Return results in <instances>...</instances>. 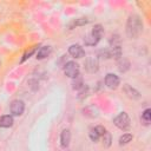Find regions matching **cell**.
Segmentation results:
<instances>
[{"label":"cell","mask_w":151,"mask_h":151,"mask_svg":"<svg viewBox=\"0 0 151 151\" xmlns=\"http://www.w3.org/2000/svg\"><path fill=\"white\" fill-rule=\"evenodd\" d=\"M143 31V21L139 15L132 14L129 17L126 22V34L131 39H136Z\"/></svg>","instance_id":"6da1fadb"},{"label":"cell","mask_w":151,"mask_h":151,"mask_svg":"<svg viewBox=\"0 0 151 151\" xmlns=\"http://www.w3.org/2000/svg\"><path fill=\"white\" fill-rule=\"evenodd\" d=\"M103 33H104L103 26H101L100 24L94 25L93 28H92V31H91L87 35L84 37V42H85V45H87V46H94V45H97V44L99 42L100 38L103 37Z\"/></svg>","instance_id":"7a4b0ae2"},{"label":"cell","mask_w":151,"mask_h":151,"mask_svg":"<svg viewBox=\"0 0 151 151\" xmlns=\"http://www.w3.org/2000/svg\"><path fill=\"white\" fill-rule=\"evenodd\" d=\"M113 124L120 130H127L130 127V117L126 112H120L113 119Z\"/></svg>","instance_id":"3957f363"},{"label":"cell","mask_w":151,"mask_h":151,"mask_svg":"<svg viewBox=\"0 0 151 151\" xmlns=\"http://www.w3.org/2000/svg\"><path fill=\"white\" fill-rule=\"evenodd\" d=\"M64 73L65 76L70 77V78H76L77 76H79V65L78 63L73 61V60H70L67 63L64 64Z\"/></svg>","instance_id":"277c9868"},{"label":"cell","mask_w":151,"mask_h":151,"mask_svg":"<svg viewBox=\"0 0 151 151\" xmlns=\"http://www.w3.org/2000/svg\"><path fill=\"white\" fill-rule=\"evenodd\" d=\"M99 68V61H98V58L97 57H87L86 60H85V70L88 72V73H96Z\"/></svg>","instance_id":"5b68a950"},{"label":"cell","mask_w":151,"mask_h":151,"mask_svg":"<svg viewBox=\"0 0 151 151\" xmlns=\"http://www.w3.org/2000/svg\"><path fill=\"white\" fill-rule=\"evenodd\" d=\"M9 110H11V113L13 116H21L25 111V103L20 99H15L11 103Z\"/></svg>","instance_id":"8992f818"},{"label":"cell","mask_w":151,"mask_h":151,"mask_svg":"<svg viewBox=\"0 0 151 151\" xmlns=\"http://www.w3.org/2000/svg\"><path fill=\"white\" fill-rule=\"evenodd\" d=\"M119 83H120V80H119L118 76H116L113 73H107L106 74V77H105V85L109 88H112V90L117 88L119 86Z\"/></svg>","instance_id":"52a82bcc"},{"label":"cell","mask_w":151,"mask_h":151,"mask_svg":"<svg viewBox=\"0 0 151 151\" xmlns=\"http://www.w3.org/2000/svg\"><path fill=\"white\" fill-rule=\"evenodd\" d=\"M68 53L71 54V57L76 58V59H80L83 57H85V51L84 48L78 45V44H74V45H71L70 48H68Z\"/></svg>","instance_id":"ba28073f"},{"label":"cell","mask_w":151,"mask_h":151,"mask_svg":"<svg viewBox=\"0 0 151 151\" xmlns=\"http://www.w3.org/2000/svg\"><path fill=\"white\" fill-rule=\"evenodd\" d=\"M123 91H124L125 94H126L129 98H131V99H139V98H140V93H139L136 88H133L132 86H130L129 84H125V85H124Z\"/></svg>","instance_id":"9c48e42d"},{"label":"cell","mask_w":151,"mask_h":151,"mask_svg":"<svg viewBox=\"0 0 151 151\" xmlns=\"http://www.w3.org/2000/svg\"><path fill=\"white\" fill-rule=\"evenodd\" d=\"M71 142V131L68 129H65L60 133V145L63 147H67Z\"/></svg>","instance_id":"30bf717a"},{"label":"cell","mask_w":151,"mask_h":151,"mask_svg":"<svg viewBox=\"0 0 151 151\" xmlns=\"http://www.w3.org/2000/svg\"><path fill=\"white\" fill-rule=\"evenodd\" d=\"M14 123L13 116L12 114H5L0 117V127H11Z\"/></svg>","instance_id":"8fae6325"},{"label":"cell","mask_w":151,"mask_h":151,"mask_svg":"<svg viewBox=\"0 0 151 151\" xmlns=\"http://www.w3.org/2000/svg\"><path fill=\"white\" fill-rule=\"evenodd\" d=\"M50 53H51V47L50 46H42V47H40L38 50V52L35 54V58L39 59V60H41V59L47 58L50 55Z\"/></svg>","instance_id":"7c38bea8"},{"label":"cell","mask_w":151,"mask_h":151,"mask_svg":"<svg viewBox=\"0 0 151 151\" xmlns=\"http://www.w3.org/2000/svg\"><path fill=\"white\" fill-rule=\"evenodd\" d=\"M117 66H118V70L120 72H126L129 68H130V61L126 59V58H119L118 61H117Z\"/></svg>","instance_id":"4fadbf2b"},{"label":"cell","mask_w":151,"mask_h":151,"mask_svg":"<svg viewBox=\"0 0 151 151\" xmlns=\"http://www.w3.org/2000/svg\"><path fill=\"white\" fill-rule=\"evenodd\" d=\"M110 51V58H114V59H119L122 58V48L120 46H112L109 48Z\"/></svg>","instance_id":"5bb4252c"},{"label":"cell","mask_w":151,"mask_h":151,"mask_svg":"<svg viewBox=\"0 0 151 151\" xmlns=\"http://www.w3.org/2000/svg\"><path fill=\"white\" fill-rule=\"evenodd\" d=\"M72 87L74 88V90H77V91H79L85 84H84V81H83V78L80 77V74L79 76H77L76 78H73V83H72Z\"/></svg>","instance_id":"9a60e30c"},{"label":"cell","mask_w":151,"mask_h":151,"mask_svg":"<svg viewBox=\"0 0 151 151\" xmlns=\"http://www.w3.org/2000/svg\"><path fill=\"white\" fill-rule=\"evenodd\" d=\"M132 140V134L131 133H124L119 137V145H126Z\"/></svg>","instance_id":"2e32d148"},{"label":"cell","mask_w":151,"mask_h":151,"mask_svg":"<svg viewBox=\"0 0 151 151\" xmlns=\"http://www.w3.org/2000/svg\"><path fill=\"white\" fill-rule=\"evenodd\" d=\"M103 145L105 146V147H109L110 145H111V142H112V137H111V133L110 132H105L103 136Z\"/></svg>","instance_id":"e0dca14e"},{"label":"cell","mask_w":151,"mask_h":151,"mask_svg":"<svg viewBox=\"0 0 151 151\" xmlns=\"http://www.w3.org/2000/svg\"><path fill=\"white\" fill-rule=\"evenodd\" d=\"M88 137H90V139H91L92 142H98V140H99V138H100V136H99V133L97 132L96 127H92V129H90V132H88Z\"/></svg>","instance_id":"ac0fdd59"},{"label":"cell","mask_w":151,"mask_h":151,"mask_svg":"<svg viewBox=\"0 0 151 151\" xmlns=\"http://www.w3.org/2000/svg\"><path fill=\"white\" fill-rule=\"evenodd\" d=\"M142 119H143L144 124H149L150 123V120H151V110L150 109H146L142 113Z\"/></svg>","instance_id":"d6986e66"},{"label":"cell","mask_w":151,"mask_h":151,"mask_svg":"<svg viewBox=\"0 0 151 151\" xmlns=\"http://www.w3.org/2000/svg\"><path fill=\"white\" fill-rule=\"evenodd\" d=\"M87 22H88V19H86V18H79V19H77V20L73 21L72 26H81V25H86Z\"/></svg>","instance_id":"ffe728a7"},{"label":"cell","mask_w":151,"mask_h":151,"mask_svg":"<svg viewBox=\"0 0 151 151\" xmlns=\"http://www.w3.org/2000/svg\"><path fill=\"white\" fill-rule=\"evenodd\" d=\"M35 50H37V47H32L29 51H27V52H26V53L22 55V58H21V61H25L27 58H29V57H31V55H32V54L35 52Z\"/></svg>","instance_id":"44dd1931"},{"label":"cell","mask_w":151,"mask_h":151,"mask_svg":"<svg viewBox=\"0 0 151 151\" xmlns=\"http://www.w3.org/2000/svg\"><path fill=\"white\" fill-rule=\"evenodd\" d=\"M96 130H97V132L99 133V136H100V137L106 132V129H105L104 126H100V125H99V126H96Z\"/></svg>","instance_id":"7402d4cb"}]
</instances>
